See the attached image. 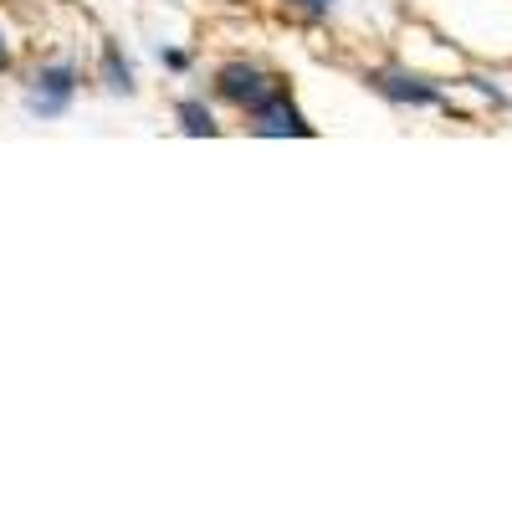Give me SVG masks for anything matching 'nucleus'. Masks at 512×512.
Wrapping results in <instances>:
<instances>
[{
    "label": "nucleus",
    "mask_w": 512,
    "mask_h": 512,
    "mask_svg": "<svg viewBox=\"0 0 512 512\" xmlns=\"http://www.w3.org/2000/svg\"><path fill=\"white\" fill-rule=\"evenodd\" d=\"M216 88H221V93H226L236 108L256 113L267 98H277V93H282V82H277V77H267L262 67H251V62H231V67H221Z\"/></svg>",
    "instance_id": "1"
},
{
    "label": "nucleus",
    "mask_w": 512,
    "mask_h": 512,
    "mask_svg": "<svg viewBox=\"0 0 512 512\" xmlns=\"http://www.w3.org/2000/svg\"><path fill=\"white\" fill-rule=\"evenodd\" d=\"M77 93V72L72 67H41L36 82H31V93H26V108L31 113H62Z\"/></svg>",
    "instance_id": "2"
},
{
    "label": "nucleus",
    "mask_w": 512,
    "mask_h": 512,
    "mask_svg": "<svg viewBox=\"0 0 512 512\" xmlns=\"http://www.w3.org/2000/svg\"><path fill=\"white\" fill-rule=\"evenodd\" d=\"M256 118V134H313V123H303V113H297L292 103H287V93H277V98H267L262 108L251 113Z\"/></svg>",
    "instance_id": "3"
},
{
    "label": "nucleus",
    "mask_w": 512,
    "mask_h": 512,
    "mask_svg": "<svg viewBox=\"0 0 512 512\" xmlns=\"http://www.w3.org/2000/svg\"><path fill=\"white\" fill-rule=\"evenodd\" d=\"M180 118H185V134H216V118H210V108L195 103V98L180 103Z\"/></svg>",
    "instance_id": "4"
},
{
    "label": "nucleus",
    "mask_w": 512,
    "mask_h": 512,
    "mask_svg": "<svg viewBox=\"0 0 512 512\" xmlns=\"http://www.w3.org/2000/svg\"><path fill=\"white\" fill-rule=\"evenodd\" d=\"M103 72H108V88H113V93H128V88H134V72H128V62H118V47L103 52Z\"/></svg>",
    "instance_id": "5"
},
{
    "label": "nucleus",
    "mask_w": 512,
    "mask_h": 512,
    "mask_svg": "<svg viewBox=\"0 0 512 512\" xmlns=\"http://www.w3.org/2000/svg\"><path fill=\"white\" fill-rule=\"evenodd\" d=\"M384 93H390V98H410V103H436L431 88H415V82H405V77H384Z\"/></svg>",
    "instance_id": "6"
},
{
    "label": "nucleus",
    "mask_w": 512,
    "mask_h": 512,
    "mask_svg": "<svg viewBox=\"0 0 512 512\" xmlns=\"http://www.w3.org/2000/svg\"><path fill=\"white\" fill-rule=\"evenodd\" d=\"M11 67V52H6V31H0V72Z\"/></svg>",
    "instance_id": "7"
},
{
    "label": "nucleus",
    "mask_w": 512,
    "mask_h": 512,
    "mask_svg": "<svg viewBox=\"0 0 512 512\" xmlns=\"http://www.w3.org/2000/svg\"><path fill=\"white\" fill-rule=\"evenodd\" d=\"M303 6H308V11H328V6H333V0H303Z\"/></svg>",
    "instance_id": "8"
}]
</instances>
